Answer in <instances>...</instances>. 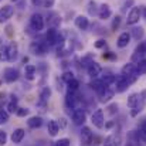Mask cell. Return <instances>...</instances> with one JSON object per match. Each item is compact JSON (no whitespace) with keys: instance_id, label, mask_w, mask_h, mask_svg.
<instances>
[{"instance_id":"ffe728a7","label":"cell","mask_w":146,"mask_h":146,"mask_svg":"<svg viewBox=\"0 0 146 146\" xmlns=\"http://www.w3.org/2000/svg\"><path fill=\"white\" fill-rule=\"evenodd\" d=\"M115 95V90H111V88H106L104 92L99 94V102L105 104V102H109Z\"/></svg>"},{"instance_id":"ee69618b","label":"cell","mask_w":146,"mask_h":146,"mask_svg":"<svg viewBox=\"0 0 146 146\" xmlns=\"http://www.w3.org/2000/svg\"><path fill=\"white\" fill-rule=\"evenodd\" d=\"M54 1L55 0H43V7H46V9H51L52 6H54Z\"/></svg>"},{"instance_id":"52a82bcc","label":"cell","mask_w":146,"mask_h":146,"mask_svg":"<svg viewBox=\"0 0 146 146\" xmlns=\"http://www.w3.org/2000/svg\"><path fill=\"white\" fill-rule=\"evenodd\" d=\"M81 145L82 146H90L92 143V139H94V135L91 132V129L88 126H82L81 129Z\"/></svg>"},{"instance_id":"f1b7e54d","label":"cell","mask_w":146,"mask_h":146,"mask_svg":"<svg viewBox=\"0 0 146 146\" xmlns=\"http://www.w3.org/2000/svg\"><path fill=\"white\" fill-rule=\"evenodd\" d=\"M67 87H68V91H72V92H77L80 90V81L78 80H71L70 82H67Z\"/></svg>"},{"instance_id":"6da1fadb","label":"cell","mask_w":146,"mask_h":146,"mask_svg":"<svg viewBox=\"0 0 146 146\" xmlns=\"http://www.w3.org/2000/svg\"><path fill=\"white\" fill-rule=\"evenodd\" d=\"M46 26V21H44V17L40 14V13H34L30 19V27L36 31V33H40Z\"/></svg>"},{"instance_id":"3957f363","label":"cell","mask_w":146,"mask_h":146,"mask_svg":"<svg viewBox=\"0 0 146 146\" xmlns=\"http://www.w3.org/2000/svg\"><path fill=\"white\" fill-rule=\"evenodd\" d=\"M142 17V11H141V7H132L128 13V19H126V23L128 26H135L139 23Z\"/></svg>"},{"instance_id":"e575fe53","label":"cell","mask_w":146,"mask_h":146,"mask_svg":"<svg viewBox=\"0 0 146 146\" xmlns=\"http://www.w3.org/2000/svg\"><path fill=\"white\" fill-rule=\"evenodd\" d=\"M7 112L9 113H16L17 112V109H19V106H17V101H10L9 104H7Z\"/></svg>"},{"instance_id":"8d00e7d4","label":"cell","mask_w":146,"mask_h":146,"mask_svg":"<svg viewBox=\"0 0 146 146\" xmlns=\"http://www.w3.org/2000/svg\"><path fill=\"white\" fill-rule=\"evenodd\" d=\"M121 19H122L121 16H115V19L112 20V24H111V29H112L113 31H115V30H116V29H118V27L121 26Z\"/></svg>"},{"instance_id":"d590c367","label":"cell","mask_w":146,"mask_h":146,"mask_svg":"<svg viewBox=\"0 0 146 146\" xmlns=\"http://www.w3.org/2000/svg\"><path fill=\"white\" fill-rule=\"evenodd\" d=\"M61 78H62V81L70 82V81H71V80H74L75 77H74V72H72V71H65V72L62 74V77H61Z\"/></svg>"},{"instance_id":"7a4b0ae2","label":"cell","mask_w":146,"mask_h":146,"mask_svg":"<svg viewBox=\"0 0 146 146\" xmlns=\"http://www.w3.org/2000/svg\"><path fill=\"white\" fill-rule=\"evenodd\" d=\"M48 47L50 46L46 43V38H44V40H41V41H34V43H31L30 51H31L34 55H44V54L47 52Z\"/></svg>"},{"instance_id":"484cf974","label":"cell","mask_w":146,"mask_h":146,"mask_svg":"<svg viewBox=\"0 0 146 146\" xmlns=\"http://www.w3.org/2000/svg\"><path fill=\"white\" fill-rule=\"evenodd\" d=\"M131 36H132L136 41H141V40L143 38V36H145V30H143L142 27H133L132 31H131Z\"/></svg>"},{"instance_id":"9a60e30c","label":"cell","mask_w":146,"mask_h":146,"mask_svg":"<svg viewBox=\"0 0 146 146\" xmlns=\"http://www.w3.org/2000/svg\"><path fill=\"white\" fill-rule=\"evenodd\" d=\"M77 102H78V97L75 95V92L68 91V94H67V97H65V105H67V108H68V109H75V108H78V106H77Z\"/></svg>"},{"instance_id":"f6af8a7d","label":"cell","mask_w":146,"mask_h":146,"mask_svg":"<svg viewBox=\"0 0 146 146\" xmlns=\"http://www.w3.org/2000/svg\"><path fill=\"white\" fill-rule=\"evenodd\" d=\"M135 4V1L133 0H128V1H125V4H123V10H128V9H132V6Z\"/></svg>"},{"instance_id":"f35d334b","label":"cell","mask_w":146,"mask_h":146,"mask_svg":"<svg viewBox=\"0 0 146 146\" xmlns=\"http://www.w3.org/2000/svg\"><path fill=\"white\" fill-rule=\"evenodd\" d=\"M55 146H70L71 145V141L68 138H62V139H58L57 142H54Z\"/></svg>"},{"instance_id":"4dcf8cb0","label":"cell","mask_w":146,"mask_h":146,"mask_svg":"<svg viewBox=\"0 0 146 146\" xmlns=\"http://www.w3.org/2000/svg\"><path fill=\"white\" fill-rule=\"evenodd\" d=\"M0 61H9V46H0Z\"/></svg>"},{"instance_id":"c3c4849f","label":"cell","mask_w":146,"mask_h":146,"mask_svg":"<svg viewBox=\"0 0 146 146\" xmlns=\"http://www.w3.org/2000/svg\"><path fill=\"white\" fill-rule=\"evenodd\" d=\"M58 125H60V128H64V126L67 125V123H65V119H64V118H61V119H60V123H58Z\"/></svg>"},{"instance_id":"5b68a950","label":"cell","mask_w":146,"mask_h":146,"mask_svg":"<svg viewBox=\"0 0 146 146\" xmlns=\"http://www.w3.org/2000/svg\"><path fill=\"white\" fill-rule=\"evenodd\" d=\"M19 77H20V72H19V70L14 68V67H9V68H6L4 72H3V78H4V81L9 82V84L17 81Z\"/></svg>"},{"instance_id":"5bb4252c","label":"cell","mask_w":146,"mask_h":146,"mask_svg":"<svg viewBox=\"0 0 146 146\" xmlns=\"http://www.w3.org/2000/svg\"><path fill=\"white\" fill-rule=\"evenodd\" d=\"M112 16V10H111V7L106 4V3H104V4H101L99 7H98V17L101 19V20H106V19H109Z\"/></svg>"},{"instance_id":"836d02e7","label":"cell","mask_w":146,"mask_h":146,"mask_svg":"<svg viewBox=\"0 0 146 146\" xmlns=\"http://www.w3.org/2000/svg\"><path fill=\"white\" fill-rule=\"evenodd\" d=\"M88 13H90L91 16H95V14H98L97 1H95V0H91V1L88 3Z\"/></svg>"},{"instance_id":"8fae6325","label":"cell","mask_w":146,"mask_h":146,"mask_svg":"<svg viewBox=\"0 0 146 146\" xmlns=\"http://www.w3.org/2000/svg\"><path fill=\"white\" fill-rule=\"evenodd\" d=\"M131 38H132L131 33H128V31L121 33L119 37H118V40H116V46H118V48H125V47H128V44L131 43Z\"/></svg>"},{"instance_id":"277c9868","label":"cell","mask_w":146,"mask_h":146,"mask_svg":"<svg viewBox=\"0 0 146 146\" xmlns=\"http://www.w3.org/2000/svg\"><path fill=\"white\" fill-rule=\"evenodd\" d=\"M71 119L75 125H84L87 121V113L82 108H75L71 112Z\"/></svg>"},{"instance_id":"1f68e13d","label":"cell","mask_w":146,"mask_h":146,"mask_svg":"<svg viewBox=\"0 0 146 146\" xmlns=\"http://www.w3.org/2000/svg\"><path fill=\"white\" fill-rule=\"evenodd\" d=\"M136 70L139 74H146V58H142L136 64Z\"/></svg>"},{"instance_id":"f546056e","label":"cell","mask_w":146,"mask_h":146,"mask_svg":"<svg viewBox=\"0 0 146 146\" xmlns=\"http://www.w3.org/2000/svg\"><path fill=\"white\" fill-rule=\"evenodd\" d=\"M50 97H51V88L50 87H44L41 91H40V99L41 101H48Z\"/></svg>"},{"instance_id":"d6986e66","label":"cell","mask_w":146,"mask_h":146,"mask_svg":"<svg viewBox=\"0 0 146 146\" xmlns=\"http://www.w3.org/2000/svg\"><path fill=\"white\" fill-rule=\"evenodd\" d=\"M24 136H26V131L21 129V128H17V129H14L13 133H11V142H13V143H20V142L24 139Z\"/></svg>"},{"instance_id":"7402d4cb","label":"cell","mask_w":146,"mask_h":146,"mask_svg":"<svg viewBox=\"0 0 146 146\" xmlns=\"http://www.w3.org/2000/svg\"><path fill=\"white\" fill-rule=\"evenodd\" d=\"M24 77L29 81H33L36 78V67L33 64H27L26 65V68H24Z\"/></svg>"},{"instance_id":"83f0119b","label":"cell","mask_w":146,"mask_h":146,"mask_svg":"<svg viewBox=\"0 0 146 146\" xmlns=\"http://www.w3.org/2000/svg\"><path fill=\"white\" fill-rule=\"evenodd\" d=\"M139 104V94H131L128 98V106L129 108H135Z\"/></svg>"},{"instance_id":"60d3db41","label":"cell","mask_w":146,"mask_h":146,"mask_svg":"<svg viewBox=\"0 0 146 146\" xmlns=\"http://www.w3.org/2000/svg\"><path fill=\"white\" fill-rule=\"evenodd\" d=\"M9 121V112L7 111H0V125H3V123H6Z\"/></svg>"},{"instance_id":"cb8c5ba5","label":"cell","mask_w":146,"mask_h":146,"mask_svg":"<svg viewBox=\"0 0 146 146\" xmlns=\"http://www.w3.org/2000/svg\"><path fill=\"white\" fill-rule=\"evenodd\" d=\"M60 23H61V17L57 13H50L48 17H47V24L50 27H57Z\"/></svg>"},{"instance_id":"d4e9b609","label":"cell","mask_w":146,"mask_h":146,"mask_svg":"<svg viewBox=\"0 0 146 146\" xmlns=\"http://www.w3.org/2000/svg\"><path fill=\"white\" fill-rule=\"evenodd\" d=\"M101 80H102V82H105L106 85H112V84H115L116 75H113L111 71H105L104 75H101Z\"/></svg>"},{"instance_id":"7dc6e473","label":"cell","mask_w":146,"mask_h":146,"mask_svg":"<svg viewBox=\"0 0 146 146\" xmlns=\"http://www.w3.org/2000/svg\"><path fill=\"white\" fill-rule=\"evenodd\" d=\"M141 11H142V17L146 20V6H142V7H141Z\"/></svg>"},{"instance_id":"4316f807","label":"cell","mask_w":146,"mask_h":146,"mask_svg":"<svg viewBox=\"0 0 146 146\" xmlns=\"http://www.w3.org/2000/svg\"><path fill=\"white\" fill-rule=\"evenodd\" d=\"M17 55H19V48H17V46L13 43V44L9 46V61H16Z\"/></svg>"},{"instance_id":"e0dca14e","label":"cell","mask_w":146,"mask_h":146,"mask_svg":"<svg viewBox=\"0 0 146 146\" xmlns=\"http://www.w3.org/2000/svg\"><path fill=\"white\" fill-rule=\"evenodd\" d=\"M121 143H122V138H121V135L112 133V135H109V136L105 139L104 146H119Z\"/></svg>"},{"instance_id":"d6a6232c","label":"cell","mask_w":146,"mask_h":146,"mask_svg":"<svg viewBox=\"0 0 146 146\" xmlns=\"http://www.w3.org/2000/svg\"><path fill=\"white\" fill-rule=\"evenodd\" d=\"M92 61H94V57H92V54L90 52V54H87V55H84V57L81 58V65H82V67H88Z\"/></svg>"},{"instance_id":"9c48e42d","label":"cell","mask_w":146,"mask_h":146,"mask_svg":"<svg viewBox=\"0 0 146 146\" xmlns=\"http://www.w3.org/2000/svg\"><path fill=\"white\" fill-rule=\"evenodd\" d=\"M14 14V7L7 4V6H3L0 9V24L1 23H6L9 19H11V16Z\"/></svg>"},{"instance_id":"4fadbf2b","label":"cell","mask_w":146,"mask_h":146,"mask_svg":"<svg viewBox=\"0 0 146 146\" xmlns=\"http://www.w3.org/2000/svg\"><path fill=\"white\" fill-rule=\"evenodd\" d=\"M87 72H88V75L91 77V78H98L99 75H101V72H102V68H101V65L95 62V61H92L88 67H87Z\"/></svg>"},{"instance_id":"74e56055","label":"cell","mask_w":146,"mask_h":146,"mask_svg":"<svg viewBox=\"0 0 146 146\" xmlns=\"http://www.w3.org/2000/svg\"><path fill=\"white\" fill-rule=\"evenodd\" d=\"M29 113H30V109H29V108H19L17 112H16V115L20 116V118H24V116H27Z\"/></svg>"},{"instance_id":"7c38bea8","label":"cell","mask_w":146,"mask_h":146,"mask_svg":"<svg viewBox=\"0 0 146 146\" xmlns=\"http://www.w3.org/2000/svg\"><path fill=\"white\" fill-rule=\"evenodd\" d=\"M121 74H122L123 77L128 78V77H132V75L139 74V72H138V70H136V64H133V62H128V64H125V65L122 67Z\"/></svg>"},{"instance_id":"ab89813d","label":"cell","mask_w":146,"mask_h":146,"mask_svg":"<svg viewBox=\"0 0 146 146\" xmlns=\"http://www.w3.org/2000/svg\"><path fill=\"white\" fill-rule=\"evenodd\" d=\"M118 108H119L118 104H111V105H108V108H106L108 111H106V112H108L109 115H115V113L118 112Z\"/></svg>"},{"instance_id":"b9f144b4","label":"cell","mask_w":146,"mask_h":146,"mask_svg":"<svg viewBox=\"0 0 146 146\" xmlns=\"http://www.w3.org/2000/svg\"><path fill=\"white\" fill-rule=\"evenodd\" d=\"M7 143V133L0 129V146H4Z\"/></svg>"},{"instance_id":"bcb514c9","label":"cell","mask_w":146,"mask_h":146,"mask_svg":"<svg viewBox=\"0 0 146 146\" xmlns=\"http://www.w3.org/2000/svg\"><path fill=\"white\" fill-rule=\"evenodd\" d=\"M139 131H141V132H145V133H146V119L141 122V125H139Z\"/></svg>"},{"instance_id":"ba28073f","label":"cell","mask_w":146,"mask_h":146,"mask_svg":"<svg viewBox=\"0 0 146 146\" xmlns=\"http://www.w3.org/2000/svg\"><path fill=\"white\" fill-rule=\"evenodd\" d=\"M91 122L94 123V126H97L98 129H102L105 125V119H104V111L102 109H97L92 116H91Z\"/></svg>"},{"instance_id":"ac0fdd59","label":"cell","mask_w":146,"mask_h":146,"mask_svg":"<svg viewBox=\"0 0 146 146\" xmlns=\"http://www.w3.org/2000/svg\"><path fill=\"white\" fill-rule=\"evenodd\" d=\"M75 26L80 30H88L90 27V20L87 16H77L75 17Z\"/></svg>"},{"instance_id":"2e32d148","label":"cell","mask_w":146,"mask_h":146,"mask_svg":"<svg viewBox=\"0 0 146 146\" xmlns=\"http://www.w3.org/2000/svg\"><path fill=\"white\" fill-rule=\"evenodd\" d=\"M57 36H58V31H57V29L55 27H50L48 30H47V33H46V43L48 44V46H54L55 44V41H57Z\"/></svg>"},{"instance_id":"8992f818","label":"cell","mask_w":146,"mask_h":146,"mask_svg":"<svg viewBox=\"0 0 146 146\" xmlns=\"http://www.w3.org/2000/svg\"><path fill=\"white\" fill-rule=\"evenodd\" d=\"M129 85H131V82H129V80L126 77H123L122 74L116 77V80H115V91L116 92H119V94L125 92L129 88Z\"/></svg>"},{"instance_id":"603a6c76","label":"cell","mask_w":146,"mask_h":146,"mask_svg":"<svg viewBox=\"0 0 146 146\" xmlns=\"http://www.w3.org/2000/svg\"><path fill=\"white\" fill-rule=\"evenodd\" d=\"M27 125L31 129H37V128H40L43 125V118L41 116H31V118H29Z\"/></svg>"},{"instance_id":"7bdbcfd3","label":"cell","mask_w":146,"mask_h":146,"mask_svg":"<svg viewBox=\"0 0 146 146\" xmlns=\"http://www.w3.org/2000/svg\"><path fill=\"white\" fill-rule=\"evenodd\" d=\"M105 46H106L105 38H99L98 41H95V48H104Z\"/></svg>"},{"instance_id":"30bf717a","label":"cell","mask_w":146,"mask_h":146,"mask_svg":"<svg viewBox=\"0 0 146 146\" xmlns=\"http://www.w3.org/2000/svg\"><path fill=\"white\" fill-rule=\"evenodd\" d=\"M146 54V40L145 41H141L138 46H136V48L133 51V54H132V61H139V60H142L141 57H143Z\"/></svg>"},{"instance_id":"44dd1931","label":"cell","mask_w":146,"mask_h":146,"mask_svg":"<svg viewBox=\"0 0 146 146\" xmlns=\"http://www.w3.org/2000/svg\"><path fill=\"white\" fill-rule=\"evenodd\" d=\"M47 131H48L50 136H57V133L60 132V125H58V122H57V121H54V119L48 121Z\"/></svg>"}]
</instances>
